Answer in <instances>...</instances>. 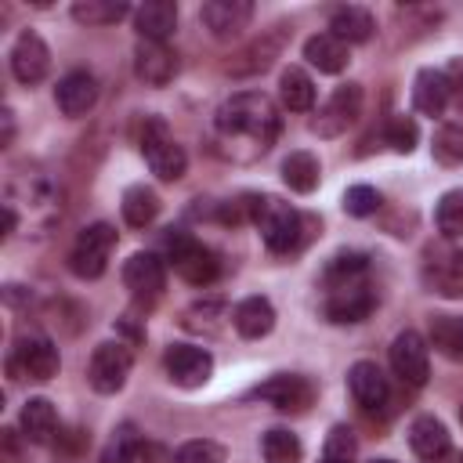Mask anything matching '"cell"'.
<instances>
[{
  "mask_svg": "<svg viewBox=\"0 0 463 463\" xmlns=\"http://www.w3.org/2000/svg\"><path fill=\"white\" fill-rule=\"evenodd\" d=\"M250 221L260 228V239L271 253H293L307 235L304 232L307 221L289 203H282L275 195H253V217Z\"/></svg>",
  "mask_w": 463,
  "mask_h": 463,
  "instance_id": "7a4b0ae2",
  "label": "cell"
},
{
  "mask_svg": "<svg viewBox=\"0 0 463 463\" xmlns=\"http://www.w3.org/2000/svg\"><path fill=\"white\" fill-rule=\"evenodd\" d=\"M134 72L148 83V87H166L177 72V54L166 43L156 40H141L134 51Z\"/></svg>",
  "mask_w": 463,
  "mask_h": 463,
  "instance_id": "2e32d148",
  "label": "cell"
},
{
  "mask_svg": "<svg viewBox=\"0 0 463 463\" xmlns=\"http://www.w3.org/2000/svg\"><path fill=\"white\" fill-rule=\"evenodd\" d=\"M105 463H174L170 449L159 445V441H148V438H137L134 427H119L112 445H109V456Z\"/></svg>",
  "mask_w": 463,
  "mask_h": 463,
  "instance_id": "5bb4252c",
  "label": "cell"
},
{
  "mask_svg": "<svg viewBox=\"0 0 463 463\" xmlns=\"http://www.w3.org/2000/svg\"><path fill=\"white\" fill-rule=\"evenodd\" d=\"M134 25L141 33V40H156L163 43L174 25H177V7L170 0H145L137 11H134Z\"/></svg>",
  "mask_w": 463,
  "mask_h": 463,
  "instance_id": "603a6c76",
  "label": "cell"
},
{
  "mask_svg": "<svg viewBox=\"0 0 463 463\" xmlns=\"http://www.w3.org/2000/svg\"><path fill=\"white\" fill-rule=\"evenodd\" d=\"M282 181L293 192H300V195L315 192V184H318V159L311 152H289L282 159Z\"/></svg>",
  "mask_w": 463,
  "mask_h": 463,
  "instance_id": "f546056e",
  "label": "cell"
},
{
  "mask_svg": "<svg viewBox=\"0 0 463 463\" xmlns=\"http://www.w3.org/2000/svg\"><path fill=\"white\" fill-rule=\"evenodd\" d=\"M0 449H4V463H18V459H22V452H18V434H14L11 427L0 430Z\"/></svg>",
  "mask_w": 463,
  "mask_h": 463,
  "instance_id": "7bdbcfd3",
  "label": "cell"
},
{
  "mask_svg": "<svg viewBox=\"0 0 463 463\" xmlns=\"http://www.w3.org/2000/svg\"><path fill=\"white\" fill-rule=\"evenodd\" d=\"M275 54H279V36H264V40H257L253 47H246L239 58H246L242 65H228V72H264L271 61H275Z\"/></svg>",
  "mask_w": 463,
  "mask_h": 463,
  "instance_id": "d590c367",
  "label": "cell"
},
{
  "mask_svg": "<svg viewBox=\"0 0 463 463\" xmlns=\"http://www.w3.org/2000/svg\"><path fill=\"white\" fill-rule=\"evenodd\" d=\"M134 365V354L127 344H98L94 354H90V365H87V383L98 391V394H116L123 383H127V373Z\"/></svg>",
  "mask_w": 463,
  "mask_h": 463,
  "instance_id": "8992f818",
  "label": "cell"
},
{
  "mask_svg": "<svg viewBox=\"0 0 463 463\" xmlns=\"http://www.w3.org/2000/svg\"><path fill=\"white\" fill-rule=\"evenodd\" d=\"M412 105L420 116H441L449 105V80L438 69H420L412 83Z\"/></svg>",
  "mask_w": 463,
  "mask_h": 463,
  "instance_id": "cb8c5ba5",
  "label": "cell"
},
{
  "mask_svg": "<svg viewBox=\"0 0 463 463\" xmlns=\"http://www.w3.org/2000/svg\"><path fill=\"white\" fill-rule=\"evenodd\" d=\"M358 452V441H354V430L351 427H333L329 438H326V456H336V459H354Z\"/></svg>",
  "mask_w": 463,
  "mask_h": 463,
  "instance_id": "60d3db41",
  "label": "cell"
},
{
  "mask_svg": "<svg viewBox=\"0 0 463 463\" xmlns=\"http://www.w3.org/2000/svg\"><path fill=\"white\" fill-rule=\"evenodd\" d=\"M322 463H354V459H336V456H322Z\"/></svg>",
  "mask_w": 463,
  "mask_h": 463,
  "instance_id": "bcb514c9",
  "label": "cell"
},
{
  "mask_svg": "<svg viewBox=\"0 0 463 463\" xmlns=\"http://www.w3.org/2000/svg\"><path fill=\"white\" fill-rule=\"evenodd\" d=\"M409 445H412V452H416L420 459H441V456L452 449V438H449V430H445L441 420H434V416H416L412 427H409Z\"/></svg>",
  "mask_w": 463,
  "mask_h": 463,
  "instance_id": "7402d4cb",
  "label": "cell"
},
{
  "mask_svg": "<svg viewBox=\"0 0 463 463\" xmlns=\"http://www.w3.org/2000/svg\"><path fill=\"white\" fill-rule=\"evenodd\" d=\"M163 369L177 387H203L213 373V358L195 344H170L163 354Z\"/></svg>",
  "mask_w": 463,
  "mask_h": 463,
  "instance_id": "ba28073f",
  "label": "cell"
},
{
  "mask_svg": "<svg viewBox=\"0 0 463 463\" xmlns=\"http://www.w3.org/2000/svg\"><path fill=\"white\" fill-rule=\"evenodd\" d=\"M199 18H203V25H206L217 40H232V36H239V33L250 25L253 4H250V0H210V4H203Z\"/></svg>",
  "mask_w": 463,
  "mask_h": 463,
  "instance_id": "9a60e30c",
  "label": "cell"
},
{
  "mask_svg": "<svg viewBox=\"0 0 463 463\" xmlns=\"http://www.w3.org/2000/svg\"><path fill=\"white\" fill-rule=\"evenodd\" d=\"M47 69H51V51H47V43H43L33 29H25V33L14 40V47H11V72H14V80L25 83V87H33V83H40V80L47 76Z\"/></svg>",
  "mask_w": 463,
  "mask_h": 463,
  "instance_id": "4fadbf2b",
  "label": "cell"
},
{
  "mask_svg": "<svg viewBox=\"0 0 463 463\" xmlns=\"http://www.w3.org/2000/svg\"><path fill=\"white\" fill-rule=\"evenodd\" d=\"M54 101H58V109L65 116H87L94 109V101H98V80L90 72H83V69L65 72L58 80V87H54Z\"/></svg>",
  "mask_w": 463,
  "mask_h": 463,
  "instance_id": "e0dca14e",
  "label": "cell"
},
{
  "mask_svg": "<svg viewBox=\"0 0 463 463\" xmlns=\"http://www.w3.org/2000/svg\"><path fill=\"white\" fill-rule=\"evenodd\" d=\"M430 152H434L438 163L459 166V163H463V123H441V127L434 130Z\"/></svg>",
  "mask_w": 463,
  "mask_h": 463,
  "instance_id": "836d02e7",
  "label": "cell"
},
{
  "mask_svg": "<svg viewBox=\"0 0 463 463\" xmlns=\"http://www.w3.org/2000/svg\"><path fill=\"white\" fill-rule=\"evenodd\" d=\"M373 463H394V459H373Z\"/></svg>",
  "mask_w": 463,
  "mask_h": 463,
  "instance_id": "7dc6e473",
  "label": "cell"
},
{
  "mask_svg": "<svg viewBox=\"0 0 463 463\" xmlns=\"http://www.w3.org/2000/svg\"><path fill=\"white\" fill-rule=\"evenodd\" d=\"M434 224L445 239H463V188H452L434 206Z\"/></svg>",
  "mask_w": 463,
  "mask_h": 463,
  "instance_id": "d6a6232c",
  "label": "cell"
},
{
  "mask_svg": "<svg viewBox=\"0 0 463 463\" xmlns=\"http://www.w3.org/2000/svg\"><path fill=\"white\" fill-rule=\"evenodd\" d=\"M347 387H351V394H354V402L362 409H380L387 402V394H391L387 391V376L380 373L376 362H354L351 373H347Z\"/></svg>",
  "mask_w": 463,
  "mask_h": 463,
  "instance_id": "ffe728a7",
  "label": "cell"
},
{
  "mask_svg": "<svg viewBox=\"0 0 463 463\" xmlns=\"http://www.w3.org/2000/svg\"><path fill=\"white\" fill-rule=\"evenodd\" d=\"M119 210H123V221H127L130 228H148V224L156 221V213H159V195H156L148 184H130V188L123 192Z\"/></svg>",
  "mask_w": 463,
  "mask_h": 463,
  "instance_id": "4316f807",
  "label": "cell"
},
{
  "mask_svg": "<svg viewBox=\"0 0 463 463\" xmlns=\"http://www.w3.org/2000/svg\"><path fill=\"white\" fill-rule=\"evenodd\" d=\"M112 250H116V228L105 221L87 224L69 250V271L76 279H98V275H105Z\"/></svg>",
  "mask_w": 463,
  "mask_h": 463,
  "instance_id": "5b68a950",
  "label": "cell"
},
{
  "mask_svg": "<svg viewBox=\"0 0 463 463\" xmlns=\"http://www.w3.org/2000/svg\"><path fill=\"white\" fill-rule=\"evenodd\" d=\"M376 206H380V192L369 184H351L344 192V210L351 217H369V213H376Z\"/></svg>",
  "mask_w": 463,
  "mask_h": 463,
  "instance_id": "ab89813d",
  "label": "cell"
},
{
  "mask_svg": "<svg viewBox=\"0 0 463 463\" xmlns=\"http://www.w3.org/2000/svg\"><path fill=\"white\" fill-rule=\"evenodd\" d=\"M430 344L445 358L463 362V318H456V315H434L430 318Z\"/></svg>",
  "mask_w": 463,
  "mask_h": 463,
  "instance_id": "4dcf8cb0",
  "label": "cell"
},
{
  "mask_svg": "<svg viewBox=\"0 0 463 463\" xmlns=\"http://www.w3.org/2000/svg\"><path fill=\"white\" fill-rule=\"evenodd\" d=\"M459 423H463V409H459Z\"/></svg>",
  "mask_w": 463,
  "mask_h": 463,
  "instance_id": "c3c4849f",
  "label": "cell"
},
{
  "mask_svg": "<svg viewBox=\"0 0 463 463\" xmlns=\"http://www.w3.org/2000/svg\"><path fill=\"white\" fill-rule=\"evenodd\" d=\"M430 282L445 297H463V253L449 250L445 260H438V271L430 275Z\"/></svg>",
  "mask_w": 463,
  "mask_h": 463,
  "instance_id": "e575fe53",
  "label": "cell"
},
{
  "mask_svg": "<svg viewBox=\"0 0 463 463\" xmlns=\"http://www.w3.org/2000/svg\"><path fill=\"white\" fill-rule=\"evenodd\" d=\"M376 307V297H373V289L358 279V282H344V286H333L329 289V297H326V304H322V311H326V318L329 322H362L369 311Z\"/></svg>",
  "mask_w": 463,
  "mask_h": 463,
  "instance_id": "7c38bea8",
  "label": "cell"
},
{
  "mask_svg": "<svg viewBox=\"0 0 463 463\" xmlns=\"http://www.w3.org/2000/svg\"><path fill=\"white\" fill-rule=\"evenodd\" d=\"M391 369L402 383L409 387H423L430 376V354H427V340L416 329H405L394 336L391 344Z\"/></svg>",
  "mask_w": 463,
  "mask_h": 463,
  "instance_id": "52a82bcc",
  "label": "cell"
},
{
  "mask_svg": "<svg viewBox=\"0 0 463 463\" xmlns=\"http://www.w3.org/2000/svg\"><path fill=\"white\" fill-rule=\"evenodd\" d=\"M253 398H264L279 412H304L315 402V383L307 376H297V373H279V376L257 383Z\"/></svg>",
  "mask_w": 463,
  "mask_h": 463,
  "instance_id": "9c48e42d",
  "label": "cell"
},
{
  "mask_svg": "<svg viewBox=\"0 0 463 463\" xmlns=\"http://www.w3.org/2000/svg\"><path fill=\"white\" fill-rule=\"evenodd\" d=\"M365 271V257L362 253H336L326 268V282L329 289L333 286H344V282H358V275Z\"/></svg>",
  "mask_w": 463,
  "mask_h": 463,
  "instance_id": "74e56055",
  "label": "cell"
},
{
  "mask_svg": "<svg viewBox=\"0 0 463 463\" xmlns=\"http://www.w3.org/2000/svg\"><path fill=\"white\" fill-rule=\"evenodd\" d=\"M163 250H166V260L174 264V271L192 282V286H210L217 275H221V260L210 246H203L195 235L181 232V228H166L163 235Z\"/></svg>",
  "mask_w": 463,
  "mask_h": 463,
  "instance_id": "3957f363",
  "label": "cell"
},
{
  "mask_svg": "<svg viewBox=\"0 0 463 463\" xmlns=\"http://www.w3.org/2000/svg\"><path fill=\"white\" fill-rule=\"evenodd\" d=\"M279 98H282V105H286L289 112H307V109L315 105V83H311V76H307L304 69L289 65V69L279 76Z\"/></svg>",
  "mask_w": 463,
  "mask_h": 463,
  "instance_id": "83f0119b",
  "label": "cell"
},
{
  "mask_svg": "<svg viewBox=\"0 0 463 463\" xmlns=\"http://www.w3.org/2000/svg\"><path fill=\"white\" fill-rule=\"evenodd\" d=\"M14 224H18V217H14V206H11V203H4V239L14 232Z\"/></svg>",
  "mask_w": 463,
  "mask_h": 463,
  "instance_id": "f6af8a7d",
  "label": "cell"
},
{
  "mask_svg": "<svg viewBox=\"0 0 463 463\" xmlns=\"http://www.w3.org/2000/svg\"><path fill=\"white\" fill-rule=\"evenodd\" d=\"M123 282L134 297H159L166 286V268L156 253H134L123 264Z\"/></svg>",
  "mask_w": 463,
  "mask_h": 463,
  "instance_id": "ac0fdd59",
  "label": "cell"
},
{
  "mask_svg": "<svg viewBox=\"0 0 463 463\" xmlns=\"http://www.w3.org/2000/svg\"><path fill=\"white\" fill-rule=\"evenodd\" d=\"M224 445L221 441H210V438H195V441H184L177 452H174V463H224Z\"/></svg>",
  "mask_w": 463,
  "mask_h": 463,
  "instance_id": "8d00e7d4",
  "label": "cell"
},
{
  "mask_svg": "<svg viewBox=\"0 0 463 463\" xmlns=\"http://www.w3.org/2000/svg\"><path fill=\"white\" fill-rule=\"evenodd\" d=\"M213 127L224 141H250L257 152H268L279 134V112L271 98L257 90H242V94H232L213 112Z\"/></svg>",
  "mask_w": 463,
  "mask_h": 463,
  "instance_id": "6da1fadb",
  "label": "cell"
},
{
  "mask_svg": "<svg viewBox=\"0 0 463 463\" xmlns=\"http://www.w3.org/2000/svg\"><path fill=\"white\" fill-rule=\"evenodd\" d=\"M127 14H130V7L123 0H80V4H72V18L80 25H87V29L112 25V22H119Z\"/></svg>",
  "mask_w": 463,
  "mask_h": 463,
  "instance_id": "f1b7e54d",
  "label": "cell"
},
{
  "mask_svg": "<svg viewBox=\"0 0 463 463\" xmlns=\"http://www.w3.org/2000/svg\"><path fill=\"white\" fill-rule=\"evenodd\" d=\"M141 152H145V163L152 166V174L159 181H181L184 177L188 156L174 141V134L166 130V123L159 116H148L145 119V127H141Z\"/></svg>",
  "mask_w": 463,
  "mask_h": 463,
  "instance_id": "277c9868",
  "label": "cell"
},
{
  "mask_svg": "<svg viewBox=\"0 0 463 463\" xmlns=\"http://www.w3.org/2000/svg\"><path fill=\"white\" fill-rule=\"evenodd\" d=\"M445 80H449V101H452V109L463 116V61H459V58L449 61Z\"/></svg>",
  "mask_w": 463,
  "mask_h": 463,
  "instance_id": "b9f144b4",
  "label": "cell"
},
{
  "mask_svg": "<svg viewBox=\"0 0 463 463\" xmlns=\"http://www.w3.org/2000/svg\"><path fill=\"white\" fill-rule=\"evenodd\" d=\"M358 112H362V87L358 83H340L329 94V101L318 109V119L311 123V130L322 134V137H333V134L347 130L358 119Z\"/></svg>",
  "mask_w": 463,
  "mask_h": 463,
  "instance_id": "30bf717a",
  "label": "cell"
},
{
  "mask_svg": "<svg viewBox=\"0 0 463 463\" xmlns=\"http://www.w3.org/2000/svg\"><path fill=\"white\" fill-rule=\"evenodd\" d=\"M260 452H264L268 463H300L304 445H300L297 434H289V430H282V427H271V430L260 438Z\"/></svg>",
  "mask_w": 463,
  "mask_h": 463,
  "instance_id": "1f68e13d",
  "label": "cell"
},
{
  "mask_svg": "<svg viewBox=\"0 0 463 463\" xmlns=\"http://www.w3.org/2000/svg\"><path fill=\"white\" fill-rule=\"evenodd\" d=\"M0 119H4V137H0V145H11V137H14V112H11V109H4V112H0Z\"/></svg>",
  "mask_w": 463,
  "mask_h": 463,
  "instance_id": "ee69618b",
  "label": "cell"
},
{
  "mask_svg": "<svg viewBox=\"0 0 463 463\" xmlns=\"http://www.w3.org/2000/svg\"><path fill=\"white\" fill-rule=\"evenodd\" d=\"M18 427H22V438L33 441V445H47L54 441L58 434V412L47 398H29L22 405V416H18Z\"/></svg>",
  "mask_w": 463,
  "mask_h": 463,
  "instance_id": "44dd1931",
  "label": "cell"
},
{
  "mask_svg": "<svg viewBox=\"0 0 463 463\" xmlns=\"http://www.w3.org/2000/svg\"><path fill=\"white\" fill-rule=\"evenodd\" d=\"M232 326H235V333L246 336V340L268 336L271 326H275V307H271V300H268V297H246V300H239L235 311H232Z\"/></svg>",
  "mask_w": 463,
  "mask_h": 463,
  "instance_id": "d6986e66",
  "label": "cell"
},
{
  "mask_svg": "<svg viewBox=\"0 0 463 463\" xmlns=\"http://www.w3.org/2000/svg\"><path fill=\"white\" fill-rule=\"evenodd\" d=\"M304 58H307L318 72H344L347 61H351L347 43H344L340 36H333V33H315V36H307Z\"/></svg>",
  "mask_w": 463,
  "mask_h": 463,
  "instance_id": "d4e9b609",
  "label": "cell"
},
{
  "mask_svg": "<svg viewBox=\"0 0 463 463\" xmlns=\"http://www.w3.org/2000/svg\"><path fill=\"white\" fill-rule=\"evenodd\" d=\"M11 369H18L25 380L43 383V380L58 376L61 358H58V347L47 336H25V340H18V347L11 354Z\"/></svg>",
  "mask_w": 463,
  "mask_h": 463,
  "instance_id": "8fae6325",
  "label": "cell"
},
{
  "mask_svg": "<svg viewBox=\"0 0 463 463\" xmlns=\"http://www.w3.org/2000/svg\"><path fill=\"white\" fill-rule=\"evenodd\" d=\"M383 137H387V145H391L394 152H412V148H416L420 130H416V123H412L409 116H391V119H387Z\"/></svg>",
  "mask_w": 463,
  "mask_h": 463,
  "instance_id": "f35d334b",
  "label": "cell"
},
{
  "mask_svg": "<svg viewBox=\"0 0 463 463\" xmlns=\"http://www.w3.org/2000/svg\"><path fill=\"white\" fill-rule=\"evenodd\" d=\"M373 29H376V22H373V14L365 7L344 4V7H336L329 14V33L340 36L344 43H365L373 36Z\"/></svg>",
  "mask_w": 463,
  "mask_h": 463,
  "instance_id": "484cf974",
  "label": "cell"
}]
</instances>
